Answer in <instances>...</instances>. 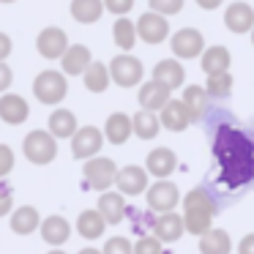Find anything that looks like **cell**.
I'll return each mask as SVG.
<instances>
[{"label": "cell", "mask_w": 254, "mask_h": 254, "mask_svg": "<svg viewBox=\"0 0 254 254\" xmlns=\"http://www.w3.org/2000/svg\"><path fill=\"white\" fill-rule=\"evenodd\" d=\"M77 230H79V235H82V238L96 241L99 235H104L107 219L101 216L99 208H96V210H82V213H79V219H77Z\"/></svg>", "instance_id": "4316f807"}, {"label": "cell", "mask_w": 254, "mask_h": 254, "mask_svg": "<svg viewBox=\"0 0 254 254\" xmlns=\"http://www.w3.org/2000/svg\"><path fill=\"white\" fill-rule=\"evenodd\" d=\"M232 55L227 47H208L202 55V71L205 74H219V71H230Z\"/></svg>", "instance_id": "f1b7e54d"}, {"label": "cell", "mask_w": 254, "mask_h": 254, "mask_svg": "<svg viewBox=\"0 0 254 254\" xmlns=\"http://www.w3.org/2000/svg\"><path fill=\"white\" fill-rule=\"evenodd\" d=\"M199 252H202V254H230L232 252L230 232L210 227L205 235H199Z\"/></svg>", "instance_id": "cb8c5ba5"}, {"label": "cell", "mask_w": 254, "mask_h": 254, "mask_svg": "<svg viewBox=\"0 0 254 254\" xmlns=\"http://www.w3.org/2000/svg\"><path fill=\"white\" fill-rule=\"evenodd\" d=\"M14 82V74H11V68L6 66V63L0 61V93H3V90H8V85Z\"/></svg>", "instance_id": "60d3db41"}, {"label": "cell", "mask_w": 254, "mask_h": 254, "mask_svg": "<svg viewBox=\"0 0 254 254\" xmlns=\"http://www.w3.org/2000/svg\"><path fill=\"white\" fill-rule=\"evenodd\" d=\"M205 88H208L210 99H224V96H230V90H232V77H230V71L208 74V82H205Z\"/></svg>", "instance_id": "836d02e7"}, {"label": "cell", "mask_w": 254, "mask_h": 254, "mask_svg": "<svg viewBox=\"0 0 254 254\" xmlns=\"http://www.w3.org/2000/svg\"><path fill=\"white\" fill-rule=\"evenodd\" d=\"M39 227H41L39 208H33V205H22V208L14 210V216H11V230L17 232V235H30V232L39 230Z\"/></svg>", "instance_id": "484cf974"}, {"label": "cell", "mask_w": 254, "mask_h": 254, "mask_svg": "<svg viewBox=\"0 0 254 254\" xmlns=\"http://www.w3.org/2000/svg\"><path fill=\"white\" fill-rule=\"evenodd\" d=\"M213 156L227 189H241L254 178V142L235 126H219L213 137Z\"/></svg>", "instance_id": "6da1fadb"}, {"label": "cell", "mask_w": 254, "mask_h": 254, "mask_svg": "<svg viewBox=\"0 0 254 254\" xmlns=\"http://www.w3.org/2000/svg\"><path fill=\"white\" fill-rule=\"evenodd\" d=\"M148 3H150V8H153V11L170 17V14H178V11H181L186 0H148Z\"/></svg>", "instance_id": "8d00e7d4"}, {"label": "cell", "mask_w": 254, "mask_h": 254, "mask_svg": "<svg viewBox=\"0 0 254 254\" xmlns=\"http://www.w3.org/2000/svg\"><path fill=\"white\" fill-rule=\"evenodd\" d=\"M145 164H148L145 170L156 178H170L178 170V159L170 148H153L148 153V159H145Z\"/></svg>", "instance_id": "ac0fdd59"}, {"label": "cell", "mask_w": 254, "mask_h": 254, "mask_svg": "<svg viewBox=\"0 0 254 254\" xmlns=\"http://www.w3.org/2000/svg\"><path fill=\"white\" fill-rule=\"evenodd\" d=\"M115 186L121 194L126 197H137V194L148 191V170L137 164H128L123 170H118V178H115Z\"/></svg>", "instance_id": "7c38bea8"}, {"label": "cell", "mask_w": 254, "mask_h": 254, "mask_svg": "<svg viewBox=\"0 0 254 254\" xmlns=\"http://www.w3.org/2000/svg\"><path fill=\"white\" fill-rule=\"evenodd\" d=\"M104 6H107V11H112L115 17H126L134 8V0H104Z\"/></svg>", "instance_id": "74e56055"}, {"label": "cell", "mask_w": 254, "mask_h": 254, "mask_svg": "<svg viewBox=\"0 0 254 254\" xmlns=\"http://www.w3.org/2000/svg\"><path fill=\"white\" fill-rule=\"evenodd\" d=\"M112 39H115V44L121 47L123 52L134 50V41H137V22L121 17L115 25H112Z\"/></svg>", "instance_id": "1f68e13d"}, {"label": "cell", "mask_w": 254, "mask_h": 254, "mask_svg": "<svg viewBox=\"0 0 254 254\" xmlns=\"http://www.w3.org/2000/svg\"><path fill=\"white\" fill-rule=\"evenodd\" d=\"M224 25L232 33H249V30H254V8L249 3H241V0L230 3L224 11Z\"/></svg>", "instance_id": "9a60e30c"}, {"label": "cell", "mask_w": 254, "mask_h": 254, "mask_svg": "<svg viewBox=\"0 0 254 254\" xmlns=\"http://www.w3.org/2000/svg\"><path fill=\"white\" fill-rule=\"evenodd\" d=\"M107 11L104 0H71V17L82 25H93Z\"/></svg>", "instance_id": "d4e9b609"}, {"label": "cell", "mask_w": 254, "mask_h": 254, "mask_svg": "<svg viewBox=\"0 0 254 254\" xmlns=\"http://www.w3.org/2000/svg\"><path fill=\"white\" fill-rule=\"evenodd\" d=\"M104 134L112 145H123L134 134V118H128L126 112H112V115L107 118Z\"/></svg>", "instance_id": "d6986e66"}, {"label": "cell", "mask_w": 254, "mask_h": 254, "mask_svg": "<svg viewBox=\"0 0 254 254\" xmlns=\"http://www.w3.org/2000/svg\"><path fill=\"white\" fill-rule=\"evenodd\" d=\"M50 131L61 139H68L77 134V118L71 110H55L50 115Z\"/></svg>", "instance_id": "4dcf8cb0"}, {"label": "cell", "mask_w": 254, "mask_h": 254, "mask_svg": "<svg viewBox=\"0 0 254 254\" xmlns=\"http://www.w3.org/2000/svg\"><path fill=\"white\" fill-rule=\"evenodd\" d=\"M252 44H254V30H252Z\"/></svg>", "instance_id": "c3c4849f"}, {"label": "cell", "mask_w": 254, "mask_h": 254, "mask_svg": "<svg viewBox=\"0 0 254 254\" xmlns=\"http://www.w3.org/2000/svg\"><path fill=\"white\" fill-rule=\"evenodd\" d=\"M14 170V150L8 145H0V178H6Z\"/></svg>", "instance_id": "f35d334b"}, {"label": "cell", "mask_w": 254, "mask_h": 254, "mask_svg": "<svg viewBox=\"0 0 254 254\" xmlns=\"http://www.w3.org/2000/svg\"><path fill=\"white\" fill-rule=\"evenodd\" d=\"M208 88H199V85H189L183 90V104L191 112V121H202L205 110H208Z\"/></svg>", "instance_id": "f546056e"}, {"label": "cell", "mask_w": 254, "mask_h": 254, "mask_svg": "<svg viewBox=\"0 0 254 254\" xmlns=\"http://www.w3.org/2000/svg\"><path fill=\"white\" fill-rule=\"evenodd\" d=\"M104 137L107 134H101L96 126L77 128V134L71 137V156L74 159H93L104 145Z\"/></svg>", "instance_id": "ba28073f"}, {"label": "cell", "mask_w": 254, "mask_h": 254, "mask_svg": "<svg viewBox=\"0 0 254 254\" xmlns=\"http://www.w3.org/2000/svg\"><path fill=\"white\" fill-rule=\"evenodd\" d=\"M99 210L107 219V224H121V221L126 219V213H128V205L123 202L121 191H104L101 199H99Z\"/></svg>", "instance_id": "7402d4cb"}, {"label": "cell", "mask_w": 254, "mask_h": 254, "mask_svg": "<svg viewBox=\"0 0 254 254\" xmlns=\"http://www.w3.org/2000/svg\"><path fill=\"white\" fill-rule=\"evenodd\" d=\"M153 79H159L161 85H167L170 90L181 88L183 79H186V71H183V66L175 61V58H167V61H159L153 68Z\"/></svg>", "instance_id": "603a6c76"}, {"label": "cell", "mask_w": 254, "mask_h": 254, "mask_svg": "<svg viewBox=\"0 0 254 254\" xmlns=\"http://www.w3.org/2000/svg\"><path fill=\"white\" fill-rule=\"evenodd\" d=\"M238 254H254V232L252 235H246L241 241V246H238Z\"/></svg>", "instance_id": "7bdbcfd3"}, {"label": "cell", "mask_w": 254, "mask_h": 254, "mask_svg": "<svg viewBox=\"0 0 254 254\" xmlns=\"http://www.w3.org/2000/svg\"><path fill=\"white\" fill-rule=\"evenodd\" d=\"M170 47H172V55H175V58H181V61H191V58L202 55L205 39H202V33H199V30L183 28V30H178V33L172 36Z\"/></svg>", "instance_id": "30bf717a"}, {"label": "cell", "mask_w": 254, "mask_h": 254, "mask_svg": "<svg viewBox=\"0 0 254 254\" xmlns=\"http://www.w3.org/2000/svg\"><path fill=\"white\" fill-rule=\"evenodd\" d=\"M47 254H66V252H47Z\"/></svg>", "instance_id": "7dc6e473"}, {"label": "cell", "mask_w": 254, "mask_h": 254, "mask_svg": "<svg viewBox=\"0 0 254 254\" xmlns=\"http://www.w3.org/2000/svg\"><path fill=\"white\" fill-rule=\"evenodd\" d=\"M137 36L145 41V44H161V41L170 36V22H167L164 14L153 11L150 8L148 14H142L137 22Z\"/></svg>", "instance_id": "9c48e42d"}, {"label": "cell", "mask_w": 254, "mask_h": 254, "mask_svg": "<svg viewBox=\"0 0 254 254\" xmlns=\"http://www.w3.org/2000/svg\"><path fill=\"white\" fill-rule=\"evenodd\" d=\"M224 0H197V6L205 8V11H213V8H219Z\"/></svg>", "instance_id": "ee69618b"}, {"label": "cell", "mask_w": 254, "mask_h": 254, "mask_svg": "<svg viewBox=\"0 0 254 254\" xmlns=\"http://www.w3.org/2000/svg\"><path fill=\"white\" fill-rule=\"evenodd\" d=\"M159 126H161V118H156V112L150 110H139L134 115V134L139 139H153L159 134Z\"/></svg>", "instance_id": "d6a6232c"}, {"label": "cell", "mask_w": 254, "mask_h": 254, "mask_svg": "<svg viewBox=\"0 0 254 254\" xmlns=\"http://www.w3.org/2000/svg\"><path fill=\"white\" fill-rule=\"evenodd\" d=\"M191 112L183 104V99H170V104L161 110V126L167 131H183V128L191 126Z\"/></svg>", "instance_id": "e0dca14e"}, {"label": "cell", "mask_w": 254, "mask_h": 254, "mask_svg": "<svg viewBox=\"0 0 254 254\" xmlns=\"http://www.w3.org/2000/svg\"><path fill=\"white\" fill-rule=\"evenodd\" d=\"M11 197H14L11 186L0 181V216H6V213H8V208H11Z\"/></svg>", "instance_id": "ab89813d"}, {"label": "cell", "mask_w": 254, "mask_h": 254, "mask_svg": "<svg viewBox=\"0 0 254 254\" xmlns=\"http://www.w3.org/2000/svg\"><path fill=\"white\" fill-rule=\"evenodd\" d=\"M0 3H17V0H0Z\"/></svg>", "instance_id": "bcb514c9"}, {"label": "cell", "mask_w": 254, "mask_h": 254, "mask_svg": "<svg viewBox=\"0 0 254 254\" xmlns=\"http://www.w3.org/2000/svg\"><path fill=\"white\" fill-rule=\"evenodd\" d=\"M55 134L52 131H30L28 137H25V142H22V150H25V156H28V161L30 164H39V167H44V164H50L52 159L58 156V142H55Z\"/></svg>", "instance_id": "3957f363"}, {"label": "cell", "mask_w": 254, "mask_h": 254, "mask_svg": "<svg viewBox=\"0 0 254 254\" xmlns=\"http://www.w3.org/2000/svg\"><path fill=\"white\" fill-rule=\"evenodd\" d=\"M216 213H219V208L205 189L197 186L183 197V221H186V230L191 235H205L213 224Z\"/></svg>", "instance_id": "7a4b0ae2"}, {"label": "cell", "mask_w": 254, "mask_h": 254, "mask_svg": "<svg viewBox=\"0 0 254 254\" xmlns=\"http://www.w3.org/2000/svg\"><path fill=\"white\" fill-rule=\"evenodd\" d=\"M145 197H148V208L153 210V213H167V210H172V208L178 205V199H181V191H178L175 183H170V181H164V178H159L153 186H148Z\"/></svg>", "instance_id": "8992f818"}, {"label": "cell", "mask_w": 254, "mask_h": 254, "mask_svg": "<svg viewBox=\"0 0 254 254\" xmlns=\"http://www.w3.org/2000/svg\"><path fill=\"white\" fill-rule=\"evenodd\" d=\"M39 230H41V238H44L50 246H63V243L71 238V224H68L63 216H47Z\"/></svg>", "instance_id": "ffe728a7"}, {"label": "cell", "mask_w": 254, "mask_h": 254, "mask_svg": "<svg viewBox=\"0 0 254 254\" xmlns=\"http://www.w3.org/2000/svg\"><path fill=\"white\" fill-rule=\"evenodd\" d=\"M68 47L71 44H68L66 33H63L61 28H44L39 33V39H36V50H39V55L47 58V61H58V58H63Z\"/></svg>", "instance_id": "8fae6325"}, {"label": "cell", "mask_w": 254, "mask_h": 254, "mask_svg": "<svg viewBox=\"0 0 254 254\" xmlns=\"http://www.w3.org/2000/svg\"><path fill=\"white\" fill-rule=\"evenodd\" d=\"M82 79H85V88H88L90 93H104V90L110 88V82H112L110 66H104V63L93 61V63L88 66V71L82 74Z\"/></svg>", "instance_id": "83f0119b"}, {"label": "cell", "mask_w": 254, "mask_h": 254, "mask_svg": "<svg viewBox=\"0 0 254 254\" xmlns=\"http://www.w3.org/2000/svg\"><path fill=\"white\" fill-rule=\"evenodd\" d=\"M172 90L167 88V85H161L159 79H150V82H145L142 88H139V107L142 110H150V112H161L167 104H170L172 99Z\"/></svg>", "instance_id": "4fadbf2b"}, {"label": "cell", "mask_w": 254, "mask_h": 254, "mask_svg": "<svg viewBox=\"0 0 254 254\" xmlns=\"http://www.w3.org/2000/svg\"><path fill=\"white\" fill-rule=\"evenodd\" d=\"M110 74L112 82L121 85V88H134L142 79V63L134 55H115V61L110 63Z\"/></svg>", "instance_id": "52a82bcc"}, {"label": "cell", "mask_w": 254, "mask_h": 254, "mask_svg": "<svg viewBox=\"0 0 254 254\" xmlns=\"http://www.w3.org/2000/svg\"><path fill=\"white\" fill-rule=\"evenodd\" d=\"M61 63H63V74L77 77V74L88 71V66L93 63V58H90V50L85 44H74V47L66 50V55L61 58Z\"/></svg>", "instance_id": "44dd1931"}, {"label": "cell", "mask_w": 254, "mask_h": 254, "mask_svg": "<svg viewBox=\"0 0 254 254\" xmlns=\"http://www.w3.org/2000/svg\"><path fill=\"white\" fill-rule=\"evenodd\" d=\"M134 254H161V241L156 235H139L134 243Z\"/></svg>", "instance_id": "e575fe53"}, {"label": "cell", "mask_w": 254, "mask_h": 254, "mask_svg": "<svg viewBox=\"0 0 254 254\" xmlns=\"http://www.w3.org/2000/svg\"><path fill=\"white\" fill-rule=\"evenodd\" d=\"M30 115V107L22 96L17 93H3L0 96V121L8 123V126H19L25 123Z\"/></svg>", "instance_id": "5bb4252c"}, {"label": "cell", "mask_w": 254, "mask_h": 254, "mask_svg": "<svg viewBox=\"0 0 254 254\" xmlns=\"http://www.w3.org/2000/svg\"><path fill=\"white\" fill-rule=\"evenodd\" d=\"M79 254H104V252H96V249H82Z\"/></svg>", "instance_id": "f6af8a7d"}, {"label": "cell", "mask_w": 254, "mask_h": 254, "mask_svg": "<svg viewBox=\"0 0 254 254\" xmlns=\"http://www.w3.org/2000/svg\"><path fill=\"white\" fill-rule=\"evenodd\" d=\"M11 50H14V47H11V39H8L6 33H0V61H6V58L11 55Z\"/></svg>", "instance_id": "b9f144b4"}, {"label": "cell", "mask_w": 254, "mask_h": 254, "mask_svg": "<svg viewBox=\"0 0 254 254\" xmlns=\"http://www.w3.org/2000/svg\"><path fill=\"white\" fill-rule=\"evenodd\" d=\"M186 230V221L183 216H178L175 210H167V213H159V219L153 221V235L159 238L161 243H175L178 238Z\"/></svg>", "instance_id": "2e32d148"}, {"label": "cell", "mask_w": 254, "mask_h": 254, "mask_svg": "<svg viewBox=\"0 0 254 254\" xmlns=\"http://www.w3.org/2000/svg\"><path fill=\"white\" fill-rule=\"evenodd\" d=\"M33 93L41 104H61L68 93V82L61 71H41L33 82Z\"/></svg>", "instance_id": "277c9868"}, {"label": "cell", "mask_w": 254, "mask_h": 254, "mask_svg": "<svg viewBox=\"0 0 254 254\" xmlns=\"http://www.w3.org/2000/svg\"><path fill=\"white\" fill-rule=\"evenodd\" d=\"M101 252L104 254H134V246H131V241H128V238H110V241H107V246L101 249Z\"/></svg>", "instance_id": "d590c367"}, {"label": "cell", "mask_w": 254, "mask_h": 254, "mask_svg": "<svg viewBox=\"0 0 254 254\" xmlns=\"http://www.w3.org/2000/svg\"><path fill=\"white\" fill-rule=\"evenodd\" d=\"M82 175H85V181H88L90 189H96V191H107L110 186H115L118 167H115L112 159L93 156V159H88V164L82 167Z\"/></svg>", "instance_id": "5b68a950"}]
</instances>
